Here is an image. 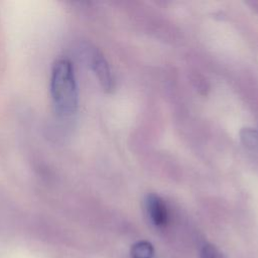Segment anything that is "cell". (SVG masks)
<instances>
[{
	"mask_svg": "<svg viewBox=\"0 0 258 258\" xmlns=\"http://www.w3.org/2000/svg\"><path fill=\"white\" fill-rule=\"evenodd\" d=\"M50 96L55 111L63 117L76 113L79 104L78 86L75 71L68 58L54 61L50 72Z\"/></svg>",
	"mask_w": 258,
	"mask_h": 258,
	"instance_id": "obj_1",
	"label": "cell"
},
{
	"mask_svg": "<svg viewBox=\"0 0 258 258\" xmlns=\"http://www.w3.org/2000/svg\"><path fill=\"white\" fill-rule=\"evenodd\" d=\"M87 58L92 71L95 73L102 87L106 91H111L114 87V80L110 67L102 52H100L97 48L91 47L88 50Z\"/></svg>",
	"mask_w": 258,
	"mask_h": 258,
	"instance_id": "obj_2",
	"label": "cell"
},
{
	"mask_svg": "<svg viewBox=\"0 0 258 258\" xmlns=\"http://www.w3.org/2000/svg\"><path fill=\"white\" fill-rule=\"evenodd\" d=\"M145 208L151 223L156 227H163L167 223L168 214L164 202L156 195L149 194L145 198Z\"/></svg>",
	"mask_w": 258,
	"mask_h": 258,
	"instance_id": "obj_3",
	"label": "cell"
},
{
	"mask_svg": "<svg viewBox=\"0 0 258 258\" xmlns=\"http://www.w3.org/2000/svg\"><path fill=\"white\" fill-rule=\"evenodd\" d=\"M130 254L132 258H152L154 248L152 244L147 241H138L132 245Z\"/></svg>",
	"mask_w": 258,
	"mask_h": 258,
	"instance_id": "obj_4",
	"label": "cell"
},
{
	"mask_svg": "<svg viewBox=\"0 0 258 258\" xmlns=\"http://www.w3.org/2000/svg\"><path fill=\"white\" fill-rule=\"evenodd\" d=\"M240 138L243 144L252 149L258 150V131L252 128H243L240 132Z\"/></svg>",
	"mask_w": 258,
	"mask_h": 258,
	"instance_id": "obj_5",
	"label": "cell"
},
{
	"mask_svg": "<svg viewBox=\"0 0 258 258\" xmlns=\"http://www.w3.org/2000/svg\"><path fill=\"white\" fill-rule=\"evenodd\" d=\"M201 258H225L223 253L213 244L207 243L203 245L200 251Z\"/></svg>",
	"mask_w": 258,
	"mask_h": 258,
	"instance_id": "obj_6",
	"label": "cell"
}]
</instances>
